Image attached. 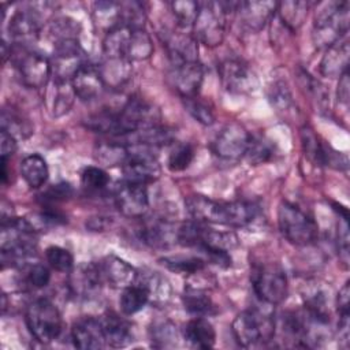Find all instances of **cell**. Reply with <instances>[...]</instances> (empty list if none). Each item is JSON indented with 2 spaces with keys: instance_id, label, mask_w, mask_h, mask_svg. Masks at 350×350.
Wrapping results in <instances>:
<instances>
[{
  "instance_id": "obj_1",
  "label": "cell",
  "mask_w": 350,
  "mask_h": 350,
  "mask_svg": "<svg viewBox=\"0 0 350 350\" xmlns=\"http://www.w3.org/2000/svg\"><path fill=\"white\" fill-rule=\"evenodd\" d=\"M189 215L201 223L245 227L257 216L258 208L249 201H216L205 196L194 194L185 200Z\"/></svg>"
},
{
  "instance_id": "obj_2",
  "label": "cell",
  "mask_w": 350,
  "mask_h": 350,
  "mask_svg": "<svg viewBox=\"0 0 350 350\" xmlns=\"http://www.w3.org/2000/svg\"><path fill=\"white\" fill-rule=\"evenodd\" d=\"M37 246V230L27 219L3 217L1 221V262L3 267L23 265L34 256Z\"/></svg>"
},
{
  "instance_id": "obj_3",
  "label": "cell",
  "mask_w": 350,
  "mask_h": 350,
  "mask_svg": "<svg viewBox=\"0 0 350 350\" xmlns=\"http://www.w3.org/2000/svg\"><path fill=\"white\" fill-rule=\"evenodd\" d=\"M349 29V3H325L316 12L312 38L317 48H328L342 40Z\"/></svg>"
},
{
  "instance_id": "obj_4",
  "label": "cell",
  "mask_w": 350,
  "mask_h": 350,
  "mask_svg": "<svg viewBox=\"0 0 350 350\" xmlns=\"http://www.w3.org/2000/svg\"><path fill=\"white\" fill-rule=\"evenodd\" d=\"M235 8L237 3H200V10L193 23V36L197 42L211 48L220 45L224 38L227 14L228 11H235Z\"/></svg>"
},
{
  "instance_id": "obj_5",
  "label": "cell",
  "mask_w": 350,
  "mask_h": 350,
  "mask_svg": "<svg viewBox=\"0 0 350 350\" xmlns=\"http://www.w3.org/2000/svg\"><path fill=\"white\" fill-rule=\"evenodd\" d=\"M278 223L283 237L295 246H308L317 239V224L295 204L283 201L278 209Z\"/></svg>"
},
{
  "instance_id": "obj_6",
  "label": "cell",
  "mask_w": 350,
  "mask_h": 350,
  "mask_svg": "<svg viewBox=\"0 0 350 350\" xmlns=\"http://www.w3.org/2000/svg\"><path fill=\"white\" fill-rule=\"evenodd\" d=\"M232 335L242 347H252L273 339L275 321L260 310H245L232 321Z\"/></svg>"
},
{
  "instance_id": "obj_7",
  "label": "cell",
  "mask_w": 350,
  "mask_h": 350,
  "mask_svg": "<svg viewBox=\"0 0 350 350\" xmlns=\"http://www.w3.org/2000/svg\"><path fill=\"white\" fill-rule=\"evenodd\" d=\"M26 324L30 334L42 343L55 340L63 328V320L59 309L45 298L29 304L26 309Z\"/></svg>"
},
{
  "instance_id": "obj_8",
  "label": "cell",
  "mask_w": 350,
  "mask_h": 350,
  "mask_svg": "<svg viewBox=\"0 0 350 350\" xmlns=\"http://www.w3.org/2000/svg\"><path fill=\"white\" fill-rule=\"evenodd\" d=\"M252 284L256 295L268 305L283 302L288 293L286 272L273 262L257 265L252 271Z\"/></svg>"
},
{
  "instance_id": "obj_9",
  "label": "cell",
  "mask_w": 350,
  "mask_h": 350,
  "mask_svg": "<svg viewBox=\"0 0 350 350\" xmlns=\"http://www.w3.org/2000/svg\"><path fill=\"white\" fill-rule=\"evenodd\" d=\"M15 64L21 82L30 89H41L52 78L51 60L40 52L19 48L15 56Z\"/></svg>"
},
{
  "instance_id": "obj_10",
  "label": "cell",
  "mask_w": 350,
  "mask_h": 350,
  "mask_svg": "<svg viewBox=\"0 0 350 350\" xmlns=\"http://www.w3.org/2000/svg\"><path fill=\"white\" fill-rule=\"evenodd\" d=\"M149 150L144 146H130V156L122 165L126 182L146 186L160 176V164Z\"/></svg>"
},
{
  "instance_id": "obj_11",
  "label": "cell",
  "mask_w": 350,
  "mask_h": 350,
  "mask_svg": "<svg viewBox=\"0 0 350 350\" xmlns=\"http://www.w3.org/2000/svg\"><path fill=\"white\" fill-rule=\"evenodd\" d=\"M219 75L226 90L232 94H252L258 89L256 72L239 60H224L219 66Z\"/></svg>"
},
{
  "instance_id": "obj_12",
  "label": "cell",
  "mask_w": 350,
  "mask_h": 350,
  "mask_svg": "<svg viewBox=\"0 0 350 350\" xmlns=\"http://www.w3.org/2000/svg\"><path fill=\"white\" fill-rule=\"evenodd\" d=\"M104 279L98 264L83 262L70 271L68 290L78 299H90L101 291Z\"/></svg>"
},
{
  "instance_id": "obj_13",
  "label": "cell",
  "mask_w": 350,
  "mask_h": 350,
  "mask_svg": "<svg viewBox=\"0 0 350 350\" xmlns=\"http://www.w3.org/2000/svg\"><path fill=\"white\" fill-rule=\"evenodd\" d=\"M113 200L119 212L127 217H141L149 206L146 186L126 180L115 189Z\"/></svg>"
},
{
  "instance_id": "obj_14",
  "label": "cell",
  "mask_w": 350,
  "mask_h": 350,
  "mask_svg": "<svg viewBox=\"0 0 350 350\" xmlns=\"http://www.w3.org/2000/svg\"><path fill=\"white\" fill-rule=\"evenodd\" d=\"M249 135L250 134L241 124H227L213 141L212 148L215 154L224 160H237L242 157L249 142Z\"/></svg>"
},
{
  "instance_id": "obj_15",
  "label": "cell",
  "mask_w": 350,
  "mask_h": 350,
  "mask_svg": "<svg viewBox=\"0 0 350 350\" xmlns=\"http://www.w3.org/2000/svg\"><path fill=\"white\" fill-rule=\"evenodd\" d=\"M10 38L19 48H27L36 42L41 31V19L33 10L16 11L8 23Z\"/></svg>"
},
{
  "instance_id": "obj_16",
  "label": "cell",
  "mask_w": 350,
  "mask_h": 350,
  "mask_svg": "<svg viewBox=\"0 0 350 350\" xmlns=\"http://www.w3.org/2000/svg\"><path fill=\"white\" fill-rule=\"evenodd\" d=\"M204 79V68L198 62H187L180 64H172L170 72V81L172 88L182 98L193 97L198 94Z\"/></svg>"
},
{
  "instance_id": "obj_17",
  "label": "cell",
  "mask_w": 350,
  "mask_h": 350,
  "mask_svg": "<svg viewBox=\"0 0 350 350\" xmlns=\"http://www.w3.org/2000/svg\"><path fill=\"white\" fill-rule=\"evenodd\" d=\"M71 339L74 346L82 350H97L107 345L100 319L92 316L82 317L72 325Z\"/></svg>"
},
{
  "instance_id": "obj_18",
  "label": "cell",
  "mask_w": 350,
  "mask_h": 350,
  "mask_svg": "<svg viewBox=\"0 0 350 350\" xmlns=\"http://www.w3.org/2000/svg\"><path fill=\"white\" fill-rule=\"evenodd\" d=\"M46 107L52 116L59 118L66 115L77 97L72 81L71 79H62L52 77L49 83L46 85Z\"/></svg>"
},
{
  "instance_id": "obj_19",
  "label": "cell",
  "mask_w": 350,
  "mask_h": 350,
  "mask_svg": "<svg viewBox=\"0 0 350 350\" xmlns=\"http://www.w3.org/2000/svg\"><path fill=\"white\" fill-rule=\"evenodd\" d=\"M71 81H72V86L77 97L81 98L82 101H92L97 98L105 88L98 66H94L90 63H85L75 72Z\"/></svg>"
},
{
  "instance_id": "obj_20",
  "label": "cell",
  "mask_w": 350,
  "mask_h": 350,
  "mask_svg": "<svg viewBox=\"0 0 350 350\" xmlns=\"http://www.w3.org/2000/svg\"><path fill=\"white\" fill-rule=\"evenodd\" d=\"M104 282L116 288H126L135 283L138 271L116 256H107L100 264Z\"/></svg>"
},
{
  "instance_id": "obj_21",
  "label": "cell",
  "mask_w": 350,
  "mask_h": 350,
  "mask_svg": "<svg viewBox=\"0 0 350 350\" xmlns=\"http://www.w3.org/2000/svg\"><path fill=\"white\" fill-rule=\"evenodd\" d=\"M275 1H241L237 3L235 11L239 15L241 23L252 31L261 30L272 14L276 11Z\"/></svg>"
},
{
  "instance_id": "obj_22",
  "label": "cell",
  "mask_w": 350,
  "mask_h": 350,
  "mask_svg": "<svg viewBox=\"0 0 350 350\" xmlns=\"http://www.w3.org/2000/svg\"><path fill=\"white\" fill-rule=\"evenodd\" d=\"M349 41L339 40L328 46L320 62V72L328 78H340L349 66Z\"/></svg>"
},
{
  "instance_id": "obj_23",
  "label": "cell",
  "mask_w": 350,
  "mask_h": 350,
  "mask_svg": "<svg viewBox=\"0 0 350 350\" xmlns=\"http://www.w3.org/2000/svg\"><path fill=\"white\" fill-rule=\"evenodd\" d=\"M165 46L172 64L198 62V45L193 34L171 33L165 40Z\"/></svg>"
},
{
  "instance_id": "obj_24",
  "label": "cell",
  "mask_w": 350,
  "mask_h": 350,
  "mask_svg": "<svg viewBox=\"0 0 350 350\" xmlns=\"http://www.w3.org/2000/svg\"><path fill=\"white\" fill-rule=\"evenodd\" d=\"M105 343L111 347H124L133 342L131 325L115 313H107L101 319Z\"/></svg>"
},
{
  "instance_id": "obj_25",
  "label": "cell",
  "mask_w": 350,
  "mask_h": 350,
  "mask_svg": "<svg viewBox=\"0 0 350 350\" xmlns=\"http://www.w3.org/2000/svg\"><path fill=\"white\" fill-rule=\"evenodd\" d=\"M104 85L111 89H119L127 83L133 74L131 62L123 57H105L98 66Z\"/></svg>"
},
{
  "instance_id": "obj_26",
  "label": "cell",
  "mask_w": 350,
  "mask_h": 350,
  "mask_svg": "<svg viewBox=\"0 0 350 350\" xmlns=\"http://www.w3.org/2000/svg\"><path fill=\"white\" fill-rule=\"evenodd\" d=\"M137 284L145 288L152 304H165L171 298V284L170 282L156 271L144 269L137 275Z\"/></svg>"
},
{
  "instance_id": "obj_27",
  "label": "cell",
  "mask_w": 350,
  "mask_h": 350,
  "mask_svg": "<svg viewBox=\"0 0 350 350\" xmlns=\"http://www.w3.org/2000/svg\"><path fill=\"white\" fill-rule=\"evenodd\" d=\"M183 338L193 347L209 349L216 342V332L206 319L197 316L185 325Z\"/></svg>"
},
{
  "instance_id": "obj_28",
  "label": "cell",
  "mask_w": 350,
  "mask_h": 350,
  "mask_svg": "<svg viewBox=\"0 0 350 350\" xmlns=\"http://www.w3.org/2000/svg\"><path fill=\"white\" fill-rule=\"evenodd\" d=\"M141 238L146 245L153 247H164L176 241V230L163 220H148L141 227Z\"/></svg>"
},
{
  "instance_id": "obj_29",
  "label": "cell",
  "mask_w": 350,
  "mask_h": 350,
  "mask_svg": "<svg viewBox=\"0 0 350 350\" xmlns=\"http://www.w3.org/2000/svg\"><path fill=\"white\" fill-rule=\"evenodd\" d=\"M93 22L98 30L108 33L109 30L123 25L122 3L97 1L93 4Z\"/></svg>"
},
{
  "instance_id": "obj_30",
  "label": "cell",
  "mask_w": 350,
  "mask_h": 350,
  "mask_svg": "<svg viewBox=\"0 0 350 350\" xmlns=\"http://www.w3.org/2000/svg\"><path fill=\"white\" fill-rule=\"evenodd\" d=\"M94 152L96 159L105 165H123L130 156V146L120 138H115L98 142Z\"/></svg>"
},
{
  "instance_id": "obj_31",
  "label": "cell",
  "mask_w": 350,
  "mask_h": 350,
  "mask_svg": "<svg viewBox=\"0 0 350 350\" xmlns=\"http://www.w3.org/2000/svg\"><path fill=\"white\" fill-rule=\"evenodd\" d=\"M182 301H183L185 309L194 316L204 317V316L212 314L215 309V304L209 297V294L202 287L193 286V284H189L185 288Z\"/></svg>"
},
{
  "instance_id": "obj_32",
  "label": "cell",
  "mask_w": 350,
  "mask_h": 350,
  "mask_svg": "<svg viewBox=\"0 0 350 350\" xmlns=\"http://www.w3.org/2000/svg\"><path fill=\"white\" fill-rule=\"evenodd\" d=\"M21 174L31 189L41 187L49 175L46 161L40 154H30L21 163Z\"/></svg>"
},
{
  "instance_id": "obj_33",
  "label": "cell",
  "mask_w": 350,
  "mask_h": 350,
  "mask_svg": "<svg viewBox=\"0 0 350 350\" xmlns=\"http://www.w3.org/2000/svg\"><path fill=\"white\" fill-rule=\"evenodd\" d=\"M48 31L53 46H56L59 44L78 41L79 25L70 16H59L49 23Z\"/></svg>"
},
{
  "instance_id": "obj_34",
  "label": "cell",
  "mask_w": 350,
  "mask_h": 350,
  "mask_svg": "<svg viewBox=\"0 0 350 350\" xmlns=\"http://www.w3.org/2000/svg\"><path fill=\"white\" fill-rule=\"evenodd\" d=\"M308 10L309 4L306 1H282L278 3L276 7L282 23L290 30H297L302 26L306 19Z\"/></svg>"
},
{
  "instance_id": "obj_35",
  "label": "cell",
  "mask_w": 350,
  "mask_h": 350,
  "mask_svg": "<svg viewBox=\"0 0 350 350\" xmlns=\"http://www.w3.org/2000/svg\"><path fill=\"white\" fill-rule=\"evenodd\" d=\"M275 148L273 144L261 134H250L249 142L245 150V157L250 164H262L273 157Z\"/></svg>"
},
{
  "instance_id": "obj_36",
  "label": "cell",
  "mask_w": 350,
  "mask_h": 350,
  "mask_svg": "<svg viewBox=\"0 0 350 350\" xmlns=\"http://www.w3.org/2000/svg\"><path fill=\"white\" fill-rule=\"evenodd\" d=\"M301 139H302V146L308 159L314 164L327 165L331 148L323 144L319 139V137L313 133V130L309 127H304L301 130Z\"/></svg>"
},
{
  "instance_id": "obj_37",
  "label": "cell",
  "mask_w": 350,
  "mask_h": 350,
  "mask_svg": "<svg viewBox=\"0 0 350 350\" xmlns=\"http://www.w3.org/2000/svg\"><path fill=\"white\" fill-rule=\"evenodd\" d=\"M238 245V238L234 232L230 231H219L205 227L200 245L197 249H215V250H224L230 252Z\"/></svg>"
},
{
  "instance_id": "obj_38",
  "label": "cell",
  "mask_w": 350,
  "mask_h": 350,
  "mask_svg": "<svg viewBox=\"0 0 350 350\" xmlns=\"http://www.w3.org/2000/svg\"><path fill=\"white\" fill-rule=\"evenodd\" d=\"M85 126L96 133L119 137V116L118 112L104 109L86 118Z\"/></svg>"
},
{
  "instance_id": "obj_39",
  "label": "cell",
  "mask_w": 350,
  "mask_h": 350,
  "mask_svg": "<svg viewBox=\"0 0 350 350\" xmlns=\"http://www.w3.org/2000/svg\"><path fill=\"white\" fill-rule=\"evenodd\" d=\"M160 262L176 273L197 275L205 268V260L196 256H170L160 258Z\"/></svg>"
},
{
  "instance_id": "obj_40",
  "label": "cell",
  "mask_w": 350,
  "mask_h": 350,
  "mask_svg": "<svg viewBox=\"0 0 350 350\" xmlns=\"http://www.w3.org/2000/svg\"><path fill=\"white\" fill-rule=\"evenodd\" d=\"M148 302H149L148 293L145 291L144 287H141L137 283L123 288V293L119 299L120 309L127 316H131V314L139 312L141 309H144V306Z\"/></svg>"
},
{
  "instance_id": "obj_41",
  "label": "cell",
  "mask_w": 350,
  "mask_h": 350,
  "mask_svg": "<svg viewBox=\"0 0 350 350\" xmlns=\"http://www.w3.org/2000/svg\"><path fill=\"white\" fill-rule=\"evenodd\" d=\"M152 345L154 347H172L178 343V331L170 320H157L149 328Z\"/></svg>"
},
{
  "instance_id": "obj_42",
  "label": "cell",
  "mask_w": 350,
  "mask_h": 350,
  "mask_svg": "<svg viewBox=\"0 0 350 350\" xmlns=\"http://www.w3.org/2000/svg\"><path fill=\"white\" fill-rule=\"evenodd\" d=\"M152 52H153V42L149 34L146 33V30L144 27H134L127 59L130 62L145 60L152 55Z\"/></svg>"
},
{
  "instance_id": "obj_43",
  "label": "cell",
  "mask_w": 350,
  "mask_h": 350,
  "mask_svg": "<svg viewBox=\"0 0 350 350\" xmlns=\"http://www.w3.org/2000/svg\"><path fill=\"white\" fill-rule=\"evenodd\" d=\"M1 129L8 131L15 138H26L31 134L30 123L14 109H3L1 113Z\"/></svg>"
},
{
  "instance_id": "obj_44",
  "label": "cell",
  "mask_w": 350,
  "mask_h": 350,
  "mask_svg": "<svg viewBox=\"0 0 350 350\" xmlns=\"http://www.w3.org/2000/svg\"><path fill=\"white\" fill-rule=\"evenodd\" d=\"M183 100V105L186 108V111L201 124L209 126L215 122V115H213V109L212 107L204 101L201 97L193 96V97H187V98H182Z\"/></svg>"
},
{
  "instance_id": "obj_45",
  "label": "cell",
  "mask_w": 350,
  "mask_h": 350,
  "mask_svg": "<svg viewBox=\"0 0 350 350\" xmlns=\"http://www.w3.org/2000/svg\"><path fill=\"white\" fill-rule=\"evenodd\" d=\"M194 159V149L190 144L174 142V146L168 154L167 165L171 171H183L186 170Z\"/></svg>"
},
{
  "instance_id": "obj_46",
  "label": "cell",
  "mask_w": 350,
  "mask_h": 350,
  "mask_svg": "<svg viewBox=\"0 0 350 350\" xmlns=\"http://www.w3.org/2000/svg\"><path fill=\"white\" fill-rule=\"evenodd\" d=\"M171 10L178 21V26L180 27H193V23L197 18L200 3L196 1H174L171 3Z\"/></svg>"
},
{
  "instance_id": "obj_47",
  "label": "cell",
  "mask_w": 350,
  "mask_h": 350,
  "mask_svg": "<svg viewBox=\"0 0 350 350\" xmlns=\"http://www.w3.org/2000/svg\"><path fill=\"white\" fill-rule=\"evenodd\" d=\"M81 183L85 189L90 191H98L108 186L109 176L103 168L89 165L85 167L81 172Z\"/></svg>"
},
{
  "instance_id": "obj_48",
  "label": "cell",
  "mask_w": 350,
  "mask_h": 350,
  "mask_svg": "<svg viewBox=\"0 0 350 350\" xmlns=\"http://www.w3.org/2000/svg\"><path fill=\"white\" fill-rule=\"evenodd\" d=\"M45 257L49 265L59 272H70L74 268L72 254L62 246H49L45 250Z\"/></svg>"
},
{
  "instance_id": "obj_49",
  "label": "cell",
  "mask_w": 350,
  "mask_h": 350,
  "mask_svg": "<svg viewBox=\"0 0 350 350\" xmlns=\"http://www.w3.org/2000/svg\"><path fill=\"white\" fill-rule=\"evenodd\" d=\"M334 209L339 213V224H338V250L339 256L343 261V264L347 265L349 261V215L347 209L343 208L342 205L334 204Z\"/></svg>"
},
{
  "instance_id": "obj_50",
  "label": "cell",
  "mask_w": 350,
  "mask_h": 350,
  "mask_svg": "<svg viewBox=\"0 0 350 350\" xmlns=\"http://www.w3.org/2000/svg\"><path fill=\"white\" fill-rule=\"evenodd\" d=\"M51 280L49 269L42 264H29L25 267V282L33 288H42Z\"/></svg>"
},
{
  "instance_id": "obj_51",
  "label": "cell",
  "mask_w": 350,
  "mask_h": 350,
  "mask_svg": "<svg viewBox=\"0 0 350 350\" xmlns=\"http://www.w3.org/2000/svg\"><path fill=\"white\" fill-rule=\"evenodd\" d=\"M268 97H269V101L272 103V105L278 111L288 109L291 103H293L291 93L283 82H275L269 89V96Z\"/></svg>"
},
{
  "instance_id": "obj_52",
  "label": "cell",
  "mask_w": 350,
  "mask_h": 350,
  "mask_svg": "<svg viewBox=\"0 0 350 350\" xmlns=\"http://www.w3.org/2000/svg\"><path fill=\"white\" fill-rule=\"evenodd\" d=\"M72 196V187L67 182H62L57 185H53L44 193V200L48 202H57V201H66Z\"/></svg>"
},
{
  "instance_id": "obj_53",
  "label": "cell",
  "mask_w": 350,
  "mask_h": 350,
  "mask_svg": "<svg viewBox=\"0 0 350 350\" xmlns=\"http://www.w3.org/2000/svg\"><path fill=\"white\" fill-rule=\"evenodd\" d=\"M16 150V138L11 135L8 131L3 130L0 131V152L1 159L7 160L10 156H12Z\"/></svg>"
},
{
  "instance_id": "obj_54",
  "label": "cell",
  "mask_w": 350,
  "mask_h": 350,
  "mask_svg": "<svg viewBox=\"0 0 350 350\" xmlns=\"http://www.w3.org/2000/svg\"><path fill=\"white\" fill-rule=\"evenodd\" d=\"M349 298H350V286L349 282L345 283V286L339 290L336 297V306L339 316H349Z\"/></svg>"
},
{
  "instance_id": "obj_55",
  "label": "cell",
  "mask_w": 350,
  "mask_h": 350,
  "mask_svg": "<svg viewBox=\"0 0 350 350\" xmlns=\"http://www.w3.org/2000/svg\"><path fill=\"white\" fill-rule=\"evenodd\" d=\"M338 98L340 103L347 104L349 103V74L347 71L343 72L339 78V85H338Z\"/></svg>"
}]
</instances>
